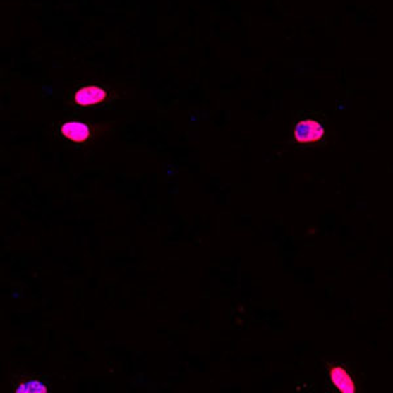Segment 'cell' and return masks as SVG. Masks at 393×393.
I'll return each mask as SVG.
<instances>
[{"label": "cell", "mask_w": 393, "mask_h": 393, "mask_svg": "<svg viewBox=\"0 0 393 393\" xmlns=\"http://www.w3.org/2000/svg\"><path fill=\"white\" fill-rule=\"evenodd\" d=\"M108 93L99 85H84L73 92V104L79 108H92L102 104Z\"/></svg>", "instance_id": "obj_2"}, {"label": "cell", "mask_w": 393, "mask_h": 393, "mask_svg": "<svg viewBox=\"0 0 393 393\" xmlns=\"http://www.w3.org/2000/svg\"><path fill=\"white\" fill-rule=\"evenodd\" d=\"M329 377L332 385L336 387V389L342 393L356 392V383L353 377L350 376L348 371L344 367H333L329 371Z\"/></svg>", "instance_id": "obj_5"}, {"label": "cell", "mask_w": 393, "mask_h": 393, "mask_svg": "<svg viewBox=\"0 0 393 393\" xmlns=\"http://www.w3.org/2000/svg\"><path fill=\"white\" fill-rule=\"evenodd\" d=\"M49 391V383L45 377L23 376L13 382V392L46 393Z\"/></svg>", "instance_id": "obj_4"}, {"label": "cell", "mask_w": 393, "mask_h": 393, "mask_svg": "<svg viewBox=\"0 0 393 393\" xmlns=\"http://www.w3.org/2000/svg\"><path fill=\"white\" fill-rule=\"evenodd\" d=\"M61 134L62 137L71 140L73 143H85L90 137H91V128L80 121H70V122H64L61 126Z\"/></svg>", "instance_id": "obj_3"}, {"label": "cell", "mask_w": 393, "mask_h": 393, "mask_svg": "<svg viewBox=\"0 0 393 393\" xmlns=\"http://www.w3.org/2000/svg\"><path fill=\"white\" fill-rule=\"evenodd\" d=\"M325 135L324 126L316 119H303L294 128V139L299 145H313Z\"/></svg>", "instance_id": "obj_1"}]
</instances>
